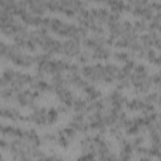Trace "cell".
<instances>
[{"mask_svg":"<svg viewBox=\"0 0 161 161\" xmlns=\"http://www.w3.org/2000/svg\"><path fill=\"white\" fill-rule=\"evenodd\" d=\"M25 119L30 121V122H34L39 126H44V125H49V121H48V108H44V107H34L30 112V114L28 117H25Z\"/></svg>","mask_w":161,"mask_h":161,"instance_id":"6da1fadb","label":"cell"},{"mask_svg":"<svg viewBox=\"0 0 161 161\" xmlns=\"http://www.w3.org/2000/svg\"><path fill=\"white\" fill-rule=\"evenodd\" d=\"M79 48H80V43L78 40L68 39L65 42H62V50H60V53H63L64 55L70 57V58L72 57H77L80 53Z\"/></svg>","mask_w":161,"mask_h":161,"instance_id":"7a4b0ae2","label":"cell"},{"mask_svg":"<svg viewBox=\"0 0 161 161\" xmlns=\"http://www.w3.org/2000/svg\"><path fill=\"white\" fill-rule=\"evenodd\" d=\"M28 9L34 13L35 15L42 16V14L48 9V3L47 1H42V0H29L26 1Z\"/></svg>","mask_w":161,"mask_h":161,"instance_id":"3957f363","label":"cell"},{"mask_svg":"<svg viewBox=\"0 0 161 161\" xmlns=\"http://www.w3.org/2000/svg\"><path fill=\"white\" fill-rule=\"evenodd\" d=\"M1 116L4 118H8V119H13V121H18V119H23L25 117L21 116V113L14 108V107H10V106H5L3 104L1 107Z\"/></svg>","mask_w":161,"mask_h":161,"instance_id":"277c9868","label":"cell"},{"mask_svg":"<svg viewBox=\"0 0 161 161\" xmlns=\"http://www.w3.org/2000/svg\"><path fill=\"white\" fill-rule=\"evenodd\" d=\"M109 57H111V50H109L106 45L92 50V54H91V58H93V59H99V60L108 59Z\"/></svg>","mask_w":161,"mask_h":161,"instance_id":"5b68a950","label":"cell"}]
</instances>
